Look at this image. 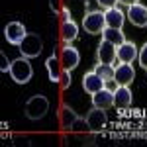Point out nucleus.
I'll return each mask as SVG.
<instances>
[{
	"mask_svg": "<svg viewBox=\"0 0 147 147\" xmlns=\"http://www.w3.org/2000/svg\"><path fill=\"white\" fill-rule=\"evenodd\" d=\"M24 112H26V118L28 120H34V122L45 118V114L49 112V100H47V96H43V94L32 96L30 100L26 102Z\"/></svg>",
	"mask_w": 147,
	"mask_h": 147,
	"instance_id": "obj_2",
	"label": "nucleus"
},
{
	"mask_svg": "<svg viewBox=\"0 0 147 147\" xmlns=\"http://www.w3.org/2000/svg\"><path fill=\"white\" fill-rule=\"evenodd\" d=\"M125 16H127V20L134 24V26H137V28H145L147 26V6H143L141 2L127 6Z\"/></svg>",
	"mask_w": 147,
	"mask_h": 147,
	"instance_id": "obj_7",
	"label": "nucleus"
},
{
	"mask_svg": "<svg viewBox=\"0 0 147 147\" xmlns=\"http://www.w3.org/2000/svg\"><path fill=\"white\" fill-rule=\"evenodd\" d=\"M104 86H106L104 79H102L100 75H98V73L94 71V69L82 75V88L88 92V94H96V92L102 90Z\"/></svg>",
	"mask_w": 147,
	"mask_h": 147,
	"instance_id": "obj_9",
	"label": "nucleus"
},
{
	"mask_svg": "<svg viewBox=\"0 0 147 147\" xmlns=\"http://www.w3.org/2000/svg\"><path fill=\"white\" fill-rule=\"evenodd\" d=\"M86 124H88V129L90 131H100L106 127L108 124V116H106V110H102V108H92L90 112L86 114Z\"/></svg>",
	"mask_w": 147,
	"mask_h": 147,
	"instance_id": "obj_8",
	"label": "nucleus"
},
{
	"mask_svg": "<svg viewBox=\"0 0 147 147\" xmlns=\"http://www.w3.org/2000/svg\"><path fill=\"white\" fill-rule=\"evenodd\" d=\"M92 106L96 108H102V110H108L110 106H114V90L110 88H102L96 94H92Z\"/></svg>",
	"mask_w": 147,
	"mask_h": 147,
	"instance_id": "obj_15",
	"label": "nucleus"
},
{
	"mask_svg": "<svg viewBox=\"0 0 147 147\" xmlns=\"http://www.w3.org/2000/svg\"><path fill=\"white\" fill-rule=\"evenodd\" d=\"M0 57H2V65H0V71H2V73L10 71V63H12V61H8V59H6V55H4V51H0Z\"/></svg>",
	"mask_w": 147,
	"mask_h": 147,
	"instance_id": "obj_26",
	"label": "nucleus"
},
{
	"mask_svg": "<svg viewBox=\"0 0 147 147\" xmlns=\"http://www.w3.org/2000/svg\"><path fill=\"white\" fill-rule=\"evenodd\" d=\"M94 134H96V131H92L90 136L82 137V143H84V145H96V139H94Z\"/></svg>",
	"mask_w": 147,
	"mask_h": 147,
	"instance_id": "obj_27",
	"label": "nucleus"
},
{
	"mask_svg": "<svg viewBox=\"0 0 147 147\" xmlns=\"http://www.w3.org/2000/svg\"><path fill=\"white\" fill-rule=\"evenodd\" d=\"M94 71L104 79V82L114 80V75H116V67H114V65H108V63H96Z\"/></svg>",
	"mask_w": 147,
	"mask_h": 147,
	"instance_id": "obj_20",
	"label": "nucleus"
},
{
	"mask_svg": "<svg viewBox=\"0 0 147 147\" xmlns=\"http://www.w3.org/2000/svg\"><path fill=\"white\" fill-rule=\"evenodd\" d=\"M96 4L100 8H104V10H108V8H114L118 4V0H96Z\"/></svg>",
	"mask_w": 147,
	"mask_h": 147,
	"instance_id": "obj_25",
	"label": "nucleus"
},
{
	"mask_svg": "<svg viewBox=\"0 0 147 147\" xmlns=\"http://www.w3.org/2000/svg\"><path fill=\"white\" fill-rule=\"evenodd\" d=\"M86 127H88V124H86V118H79V120L73 124V127H71V129H73V131H84Z\"/></svg>",
	"mask_w": 147,
	"mask_h": 147,
	"instance_id": "obj_22",
	"label": "nucleus"
},
{
	"mask_svg": "<svg viewBox=\"0 0 147 147\" xmlns=\"http://www.w3.org/2000/svg\"><path fill=\"white\" fill-rule=\"evenodd\" d=\"M104 20H106V28H116V30H122V26L125 22V14L118 6L104 10Z\"/></svg>",
	"mask_w": 147,
	"mask_h": 147,
	"instance_id": "obj_14",
	"label": "nucleus"
},
{
	"mask_svg": "<svg viewBox=\"0 0 147 147\" xmlns=\"http://www.w3.org/2000/svg\"><path fill=\"white\" fill-rule=\"evenodd\" d=\"M80 116L71 106H67V104H63L61 108H59V125L63 127V129H71L73 127V124L79 120Z\"/></svg>",
	"mask_w": 147,
	"mask_h": 147,
	"instance_id": "obj_16",
	"label": "nucleus"
},
{
	"mask_svg": "<svg viewBox=\"0 0 147 147\" xmlns=\"http://www.w3.org/2000/svg\"><path fill=\"white\" fill-rule=\"evenodd\" d=\"M63 0H49V8H51V12L53 14H61V10H63Z\"/></svg>",
	"mask_w": 147,
	"mask_h": 147,
	"instance_id": "obj_23",
	"label": "nucleus"
},
{
	"mask_svg": "<svg viewBox=\"0 0 147 147\" xmlns=\"http://www.w3.org/2000/svg\"><path fill=\"white\" fill-rule=\"evenodd\" d=\"M136 79V71L131 67V63H118L116 65V75H114V80L118 84H124V86H129Z\"/></svg>",
	"mask_w": 147,
	"mask_h": 147,
	"instance_id": "obj_11",
	"label": "nucleus"
},
{
	"mask_svg": "<svg viewBox=\"0 0 147 147\" xmlns=\"http://www.w3.org/2000/svg\"><path fill=\"white\" fill-rule=\"evenodd\" d=\"M45 67H47V75H49V80H51V82H59L61 71H63L61 59H57L55 55H49V57L45 59Z\"/></svg>",
	"mask_w": 147,
	"mask_h": 147,
	"instance_id": "obj_17",
	"label": "nucleus"
},
{
	"mask_svg": "<svg viewBox=\"0 0 147 147\" xmlns=\"http://www.w3.org/2000/svg\"><path fill=\"white\" fill-rule=\"evenodd\" d=\"M77 37H79V26L73 20H67V22L61 24V39L65 43H73Z\"/></svg>",
	"mask_w": 147,
	"mask_h": 147,
	"instance_id": "obj_18",
	"label": "nucleus"
},
{
	"mask_svg": "<svg viewBox=\"0 0 147 147\" xmlns=\"http://www.w3.org/2000/svg\"><path fill=\"white\" fill-rule=\"evenodd\" d=\"M26 35H28V32H26V26L22 22H10L4 28V37L12 45H20Z\"/></svg>",
	"mask_w": 147,
	"mask_h": 147,
	"instance_id": "obj_5",
	"label": "nucleus"
},
{
	"mask_svg": "<svg viewBox=\"0 0 147 147\" xmlns=\"http://www.w3.org/2000/svg\"><path fill=\"white\" fill-rule=\"evenodd\" d=\"M120 4H125V6H131V4H137L139 0H118Z\"/></svg>",
	"mask_w": 147,
	"mask_h": 147,
	"instance_id": "obj_29",
	"label": "nucleus"
},
{
	"mask_svg": "<svg viewBox=\"0 0 147 147\" xmlns=\"http://www.w3.org/2000/svg\"><path fill=\"white\" fill-rule=\"evenodd\" d=\"M61 14H63V22H67V20H73V18H71V10H69L67 6H63Z\"/></svg>",
	"mask_w": 147,
	"mask_h": 147,
	"instance_id": "obj_28",
	"label": "nucleus"
},
{
	"mask_svg": "<svg viewBox=\"0 0 147 147\" xmlns=\"http://www.w3.org/2000/svg\"><path fill=\"white\" fill-rule=\"evenodd\" d=\"M59 86H61L63 90L71 86V71H69V69H63V71H61V77H59Z\"/></svg>",
	"mask_w": 147,
	"mask_h": 147,
	"instance_id": "obj_21",
	"label": "nucleus"
},
{
	"mask_svg": "<svg viewBox=\"0 0 147 147\" xmlns=\"http://www.w3.org/2000/svg\"><path fill=\"white\" fill-rule=\"evenodd\" d=\"M80 63V53L77 47H73L71 43H65V47L61 49V65L63 69H69V71H75Z\"/></svg>",
	"mask_w": 147,
	"mask_h": 147,
	"instance_id": "obj_6",
	"label": "nucleus"
},
{
	"mask_svg": "<svg viewBox=\"0 0 147 147\" xmlns=\"http://www.w3.org/2000/svg\"><path fill=\"white\" fill-rule=\"evenodd\" d=\"M8 73H10V77L14 79V82H18V84H26V82H30V79L34 77V69L30 65V59L24 57V55L12 61Z\"/></svg>",
	"mask_w": 147,
	"mask_h": 147,
	"instance_id": "obj_1",
	"label": "nucleus"
},
{
	"mask_svg": "<svg viewBox=\"0 0 147 147\" xmlns=\"http://www.w3.org/2000/svg\"><path fill=\"white\" fill-rule=\"evenodd\" d=\"M137 59H139V65L143 69H147V43L141 49H139V55H137Z\"/></svg>",
	"mask_w": 147,
	"mask_h": 147,
	"instance_id": "obj_24",
	"label": "nucleus"
},
{
	"mask_svg": "<svg viewBox=\"0 0 147 147\" xmlns=\"http://www.w3.org/2000/svg\"><path fill=\"white\" fill-rule=\"evenodd\" d=\"M134 102V94L129 90V86H124V84H118L116 90H114V106L120 108V110H125L129 108Z\"/></svg>",
	"mask_w": 147,
	"mask_h": 147,
	"instance_id": "obj_13",
	"label": "nucleus"
},
{
	"mask_svg": "<svg viewBox=\"0 0 147 147\" xmlns=\"http://www.w3.org/2000/svg\"><path fill=\"white\" fill-rule=\"evenodd\" d=\"M137 55H139V51H137V45L134 41H124L116 47V59L120 63H134Z\"/></svg>",
	"mask_w": 147,
	"mask_h": 147,
	"instance_id": "obj_10",
	"label": "nucleus"
},
{
	"mask_svg": "<svg viewBox=\"0 0 147 147\" xmlns=\"http://www.w3.org/2000/svg\"><path fill=\"white\" fill-rule=\"evenodd\" d=\"M82 28L84 32L90 35H98L104 32L106 28V20H104V12L100 10H88L82 18Z\"/></svg>",
	"mask_w": 147,
	"mask_h": 147,
	"instance_id": "obj_3",
	"label": "nucleus"
},
{
	"mask_svg": "<svg viewBox=\"0 0 147 147\" xmlns=\"http://www.w3.org/2000/svg\"><path fill=\"white\" fill-rule=\"evenodd\" d=\"M18 47H20V53H22L24 57L34 59V57L41 55V51H43V39L37 34H28Z\"/></svg>",
	"mask_w": 147,
	"mask_h": 147,
	"instance_id": "obj_4",
	"label": "nucleus"
},
{
	"mask_svg": "<svg viewBox=\"0 0 147 147\" xmlns=\"http://www.w3.org/2000/svg\"><path fill=\"white\" fill-rule=\"evenodd\" d=\"M96 59H98V63L114 65V61H116V45L106 41V39H100V43L96 47Z\"/></svg>",
	"mask_w": 147,
	"mask_h": 147,
	"instance_id": "obj_12",
	"label": "nucleus"
},
{
	"mask_svg": "<svg viewBox=\"0 0 147 147\" xmlns=\"http://www.w3.org/2000/svg\"><path fill=\"white\" fill-rule=\"evenodd\" d=\"M102 39H106V41H110L114 45L118 47L120 43H124L125 41V35L122 30H116V28H104V32H102Z\"/></svg>",
	"mask_w": 147,
	"mask_h": 147,
	"instance_id": "obj_19",
	"label": "nucleus"
}]
</instances>
